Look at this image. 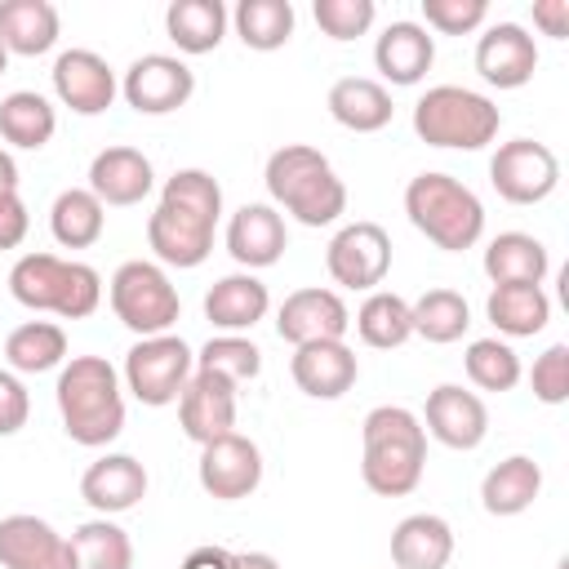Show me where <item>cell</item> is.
<instances>
[{
    "mask_svg": "<svg viewBox=\"0 0 569 569\" xmlns=\"http://www.w3.org/2000/svg\"><path fill=\"white\" fill-rule=\"evenodd\" d=\"M107 227V204L89 191V187H67L58 191L53 209H49V231L62 249H89L102 240Z\"/></svg>",
    "mask_w": 569,
    "mask_h": 569,
    "instance_id": "34",
    "label": "cell"
},
{
    "mask_svg": "<svg viewBox=\"0 0 569 569\" xmlns=\"http://www.w3.org/2000/svg\"><path fill=\"white\" fill-rule=\"evenodd\" d=\"M227 4L222 0H173L164 9V31L178 44V53H213L227 36Z\"/></svg>",
    "mask_w": 569,
    "mask_h": 569,
    "instance_id": "32",
    "label": "cell"
},
{
    "mask_svg": "<svg viewBox=\"0 0 569 569\" xmlns=\"http://www.w3.org/2000/svg\"><path fill=\"white\" fill-rule=\"evenodd\" d=\"M538 493H542V467L529 453H511L493 462L480 480V507L489 516H520L538 502Z\"/></svg>",
    "mask_w": 569,
    "mask_h": 569,
    "instance_id": "28",
    "label": "cell"
},
{
    "mask_svg": "<svg viewBox=\"0 0 569 569\" xmlns=\"http://www.w3.org/2000/svg\"><path fill=\"white\" fill-rule=\"evenodd\" d=\"M405 213L409 222L445 253H462L485 236V204L480 196L449 178V173H418L405 187Z\"/></svg>",
    "mask_w": 569,
    "mask_h": 569,
    "instance_id": "6",
    "label": "cell"
},
{
    "mask_svg": "<svg viewBox=\"0 0 569 569\" xmlns=\"http://www.w3.org/2000/svg\"><path fill=\"white\" fill-rule=\"evenodd\" d=\"M151 187H156V169L138 147H102L89 164V191L102 204H116V209L142 204Z\"/></svg>",
    "mask_w": 569,
    "mask_h": 569,
    "instance_id": "23",
    "label": "cell"
},
{
    "mask_svg": "<svg viewBox=\"0 0 569 569\" xmlns=\"http://www.w3.org/2000/svg\"><path fill=\"white\" fill-rule=\"evenodd\" d=\"M489 182L507 204H538L560 187V160L547 142L511 138L489 160Z\"/></svg>",
    "mask_w": 569,
    "mask_h": 569,
    "instance_id": "10",
    "label": "cell"
},
{
    "mask_svg": "<svg viewBox=\"0 0 569 569\" xmlns=\"http://www.w3.org/2000/svg\"><path fill=\"white\" fill-rule=\"evenodd\" d=\"M4 191H18V164H13V156L0 147V196Z\"/></svg>",
    "mask_w": 569,
    "mask_h": 569,
    "instance_id": "50",
    "label": "cell"
},
{
    "mask_svg": "<svg viewBox=\"0 0 569 569\" xmlns=\"http://www.w3.org/2000/svg\"><path fill=\"white\" fill-rule=\"evenodd\" d=\"M13 302L31 311H53L62 320H84L102 302V276L89 262L58 258V253H22L9 267Z\"/></svg>",
    "mask_w": 569,
    "mask_h": 569,
    "instance_id": "5",
    "label": "cell"
},
{
    "mask_svg": "<svg viewBox=\"0 0 569 569\" xmlns=\"http://www.w3.org/2000/svg\"><path fill=\"white\" fill-rule=\"evenodd\" d=\"M409 316H413V333L436 347L458 342L471 329V307L458 289H427L418 302H409Z\"/></svg>",
    "mask_w": 569,
    "mask_h": 569,
    "instance_id": "38",
    "label": "cell"
},
{
    "mask_svg": "<svg viewBox=\"0 0 569 569\" xmlns=\"http://www.w3.org/2000/svg\"><path fill=\"white\" fill-rule=\"evenodd\" d=\"M231 569H280V560L267 551H231Z\"/></svg>",
    "mask_w": 569,
    "mask_h": 569,
    "instance_id": "49",
    "label": "cell"
},
{
    "mask_svg": "<svg viewBox=\"0 0 569 569\" xmlns=\"http://www.w3.org/2000/svg\"><path fill=\"white\" fill-rule=\"evenodd\" d=\"M53 129H58V111H53V102H49L44 93H36V89H13V93L0 98V138H4L9 147L40 151V147H49Z\"/></svg>",
    "mask_w": 569,
    "mask_h": 569,
    "instance_id": "33",
    "label": "cell"
},
{
    "mask_svg": "<svg viewBox=\"0 0 569 569\" xmlns=\"http://www.w3.org/2000/svg\"><path fill=\"white\" fill-rule=\"evenodd\" d=\"M4 71H9V49L0 44V76H4Z\"/></svg>",
    "mask_w": 569,
    "mask_h": 569,
    "instance_id": "51",
    "label": "cell"
},
{
    "mask_svg": "<svg viewBox=\"0 0 569 569\" xmlns=\"http://www.w3.org/2000/svg\"><path fill=\"white\" fill-rule=\"evenodd\" d=\"M289 373L298 382L302 396L311 400H338L356 387L360 378V360L356 351L338 338V342H307V347H293V360H289Z\"/></svg>",
    "mask_w": 569,
    "mask_h": 569,
    "instance_id": "20",
    "label": "cell"
},
{
    "mask_svg": "<svg viewBox=\"0 0 569 569\" xmlns=\"http://www.w3.org/2000/svg\"><path fill=\"white\" fill-rule=\"evenodd\" d=\"M316 27L329 36V40H356L373 27L378 9L373 0H316Z\"/></svg>",
    "mask_w": 569,
    "mask_h": 569,
    "instance_id": "42",
    "label": "cell"
},
{
    "mask_svg": "<svg viewBox=\"0 0 569 569\" xmlns=\"http://www.w3.org/2000/svg\"><path fill=\"white\" fill-rule=\"evenodd\" d=\"M178 569H231V551L227 547H196V551H187V560Z\"/></svg>",
    "mask_w": 569,
    "mask_h": 569,
    "instance_id": "48",
    "label": "cell"
},
{
    "mask_svg": "<svg viewBox=\"0 0 569 569\" xmlns=\"http://www.w3.org/2000/svg\"><path fill=\"white\" fill-rule=\"evenodd\" d=\"M284 244H289V231H284V218L276 204H240L227 222V253L244 271L276 267Z\"/></svg>",
    "mask_w": 569,
    "mask_h": 569,
    "instance_id": "22",
    "label": "cell"
},
{
    "mask_svg": "<svg viewBox=\"0 0 569 569\" xmlns=\"http://www.w3.org/2000/svg\"><path fill=\"white\" fill-rule=\"evenodd\" d=\"M178 427L196 445H209L218 436H231L236 431V387L227 378H218V373L196 369L191 382L178 396Z\"/></svg>",
    "mask_w": 569,
    "mask_h": 569,
    "instance_id": "19",
    "label": "cell"
},
{
    "mask_svg": "<svg viewBox=\"0 0 569 569\" xmlns=\"http://www.w3.org/2000/svg\"><path fill=\"white\" fill-rule=\"evenodd\" d=\"M431 62H436V36L409 18L391 22L373 44V67L382 71V80H391L400 89L418 84L431 71Z\"/></svg>",
    "mask_w": 569,
    "mask_h": 569,
    "instance_id": "24",
    "label": "cell"
},
{
    "mask_svg": "<svg viewBox=\"0 0 569 569\" xmlns=\"http://www.w3.org/2000/svg\"><path fill=\"white\" fill-rule=\"evenodd\" d=\"M27 227H31V213H27L22 196L4 191L0 196V249H18L27 240Z\"/></svg>",
    "mask_w": 569,
    "mask_h": 569,
    "instance_id": "46",
    "label": "cell"
},
{
    "mask_svg": "<svg viewBox=\"0 0 569 569\" xmlns=\"http://www.w3.org/2000/svg\"><path fill=\"white\" fill-rule=\"evenodd\" d=\"M71 547H76V565L80 569H133V542L111 516L76 525L71 529Z\"/></svg>",
    "mask_w": 569,
    "mask_h": 569,
    "instance_id": "39",
    "label": "cell"
},
{
    "mask_svg": "<svg viewBox=\"0 0 569 569\" xmlns=\"http://www.w3.org/2000/svg\"><path fill=\"white\" fill-rule=\"evenodd\" d=\"M0 44L18 58H40L58 44V9L49 0H0Z\"/></svg>",
    "mask_w": 569,
    "mask_h": 569,
    "instance_id": "31",
    "label": "cell"
},
{
    "mask_svg": "<svg viewBox=\"0 0 569 569\" xmlns=\"http://www.w3.org/2000/svg\"><path fill=\"white\" fill-rule=\"evenodd\" d=\"M31 418V396L13 369H0V436H18Z\"/></svg>",
    "mask_w": 569,
    "mask_h": 569,
    "instance_id": "45",
    "label": "cell"
},
{
    "mask_svg": "<svg viewBox=\"0 0 569 569\" xmlns=\"http://www.w3.org/2000/svg\"><path fill=\"white\" fill-rule=\"evenodd\" d=\"M533 27H542V36H551V40H565L569 36V0H538Z\"/></svg>",
    "mask_w": 569,
    "mask_h": 569,
    "instance_id": "47",
    "label": "cell"
},
{
    "mask_svg": "<svg viewBox=\"0 0 569 569\" xmlns=\"http://www.w3.org/2000/svg\"><path fill=\"white\" fill-rule=\"evenodd\" d=\"M360 476L378 498H405L418 489L427 467L422 418L405 405H378L360 422Z\"/></svg>",
    "mask_w": 569,
    "mask_h": 569,
    "instance_id": "3",
    "label": "cell"
},
{
    "mask_svg": "<svg viewBox=\"0 0 569 569\" xmlns=\"http://www.w3.org/2000/svg\"><path fill=\"white\" fill-rule=\"evenodd\" d=\"M267 196L293 213L302 227H329L347 213V187L333 173L329 156L307 147V142H284L280 151L267 156Z\"/></svg>",
    "mask_w": 569,
    "mask_h": 569,
    "instance_id": "4",
    "label": "cell"
},
{
    "mask_svg": "<svg viewBox=\"0 0 569 569\" xmlns=\"http://www.w3.org/2000/svg\"><path fill=\"white\" fill-rule=\"evenodd\" d=\"M107 298H111V311L116 320L138 333V338H156V333H169L178 325V289L169 284L164 267L160 262H147V258H133V262H120L111 284H107Z\"/></svg>",
    "mask_w": 569,
    "mask_h": 569,
    "instance_id": "8",
    "label": "cell"
},
{
    "mask_svg": "<svg viewBox=\"0 0 569 569\" xmlns=\"http://www.w3.org/2000/svg\"><path fill=\"white\" fill-rule=\"evenodd\" d=\"M222 218V187L204 169H178L160 187V204L147 218V244L164 267H200L213 253V227Z\"/></svg>",
    "mask_w": 569,
    "mask_h": 569,
    "instance_id": "1",
    "label": "cell"
},
{
    "mask_svg": "<svg viewBox=\"0 0 569 569\" xmlns=\"http://www.w3.org/2000/svg\"><path fill=\"white\" fill-rule=\"evenodd\" d=\"M502 111L462 84H436L413 102V133L427 147H445V151H480L498 138Z\"/></svg>",
    "mask_w": 569,
    "mask_h": 569,
    "instance_id": "7",
    "label": "cell"
},
{
    "mask_svg": "<svg viewBox=\"0 0 569 569\" xmlns=\"http://www.w3.org/2000/svg\"><path fill=\"white\" fill-rule=\"evenodd\" d=\"M0 565L4 569H80L71 538L31 511H13L0 520Z\"/></svg>",
    "mask_w": 569,
    "mask_h": 569,
    "instance_id": "15",
    "label": "cell"
},
{
    "mask_svg": "<svg viewBox=\"0 0 569 569\" xmlns=\"http://www.w3.org/2000/svg\"><path fill=\"white\" fill-rule=\"evenodd\" d=\"M551 271V253L529 231H502L485 249V276L493 284H542Z\"/></svg>",
    "mask_w": 569,
    "mask_h": 569,
    "instance_id": "29",
    "label": "cell"
},
{
    "mask_svg": "<svg viewBox=\"0 0 569 569\" xmlns=\"http://www.w3.org/2000/svg\"><path fill=\"white\" fill-rule=\"evenodd\" d=\"M476 71L493 89H520L538 71V44L520 22H493L476 40Z\"/></svg>",
    "mask_w": 569,
    "mask_h": 569,
    "instance_id": "18",
    "label": "cell"
},
{
    "mask_svg": "<svg viewBox=\"0 0 569 569\" xmlns=\"http://www.w3.org/2000/svg\"><path fill=\"white\" fill-rule=\"evenodd\" d=\"M80 498L98 516H120L133 511L147 498V467L133 453H102L98 462L84 467L80 476Z\"/></svg>",
    "mask_w": 569,
    "mask_h": 569,
    "instance_id": "21",
    "label": "cell"
},
{
    "mask_svg": "<svg viewBox=\"0 0 569 569\" xmlns=\"http://www.w3.org/2000/svg\"><path fill=\"white\" fill-rule=\"evenodd\" d=\"M329 116L351 129V133H378L391 124V93L382 80H369V76H342L329 84V98H325Z\"/></svg>",
    "mask_w": 569,
    "mask_h": 569,
    "instance_id": "26",
    "label": "cell"
},
{
    "mask_svg": "<svg viewBox=\"0 0 569 569\" xmlns=\"http://www.w3.org/2000/svg\"><path fill=\"white\" fill-rule=\"evenodd\" d=\"M351 329V311L342 302V293L333 289H293L280 311H276V333L289 347H307V342H338Z\"/></svg>",
    "mask_w": 569,
    "mask_h": 569,
    "instance_id": "14",
    "label": "cell"
},
{
    "mask_svg": "<svg viewBox=\"0 0 569 569\" xmlns=\"http://www.w3.org/2000/svg\"><path fill=\"white\" fill-rule=\"evenodd\" d=\"M271 307L267 284L253 271H231L222 280H213V289L204 293V320L222 333H244L253 329Z\"/></svg>",
    "mask_w": 569,
    "mask_h": 569,
    "instance_id": "25",
    "label": "cell"
},
{
    "mask_svg": "<svg viewBox=\"0 0 569 569\" xmlns=\"http://www.w3.org/2000/svg\"><path fill=\"white\" fill-rule=\"evenodd\" d=\"M191 373H196V351L178 333L138 338L124 356V387L133 391V400H142L151 409L178 405Z\"/></svg>",
    "mask_w": 569,
    "mask_h": 569,
    "instance_id": "9",
    "label": "cell"
},
{
    "mask_svg": "<svg viewBox=\"0 0 569 569\" xmlns=\"http://www.w3.org/2000/svg\"><path fill=\"white\" fill-rule=\"evenodd\" d=\"M62 431L84 445L102 449L124 431V387L107 356H71L53 387Z\"/></svg>",
    "mask_w": 569,
    "mask_h": 569,
    "instance_id": "2",
    "label": "cell"
},
{
    "mask_svg": "<svg viewBox=\"0 0 569 569\" xmlns=\"http://www.w3.org/2000/svg\"><path fill=\"white\" fill-rule=\"evenodd\" d=\"M325 267L333 276V284L342 289H378L391 271V236L378 222H347L333 231L329 249H325Z\"/></svg>",
    "mask_w": 569,
    "mask_h": 569,
    "instance_id": "11",
    "label": "cell"
},
{
    "mask_svg": "<svg viewBox=\"0 0 569 569\" xmlns=\"http://www.w3.org/2000/svg\"><path fill=\"white\" fill-rule=\"evenodd\" d=\"M120 93L138 116H169V111L191 102L196 71L173 53H142V58L129 62V71L120 80Z\"/></svg>",
    "mask_w": 569,
    "mask_h": 569,
    "instance_id": "12",
    "label": "cell"
},
{
    "mask_svg": "<svg viewBox=\"0 0 569 569\" xmlns=\"http://www.w3.org/2000/svg\"><path fill=\"white\" fill-rule=\"evenodd\" d=\"M293 4L289 0H240L236 13H231V27L240 36L244 49H258V53H276L289 44L293 36Z\"/></svg>",
    "mask_w": 569,
    "mask_h": 569,
    "instance_id": "37",
    "label": "cell"
},
{
    "mask_svg": "<svg viewBox=\"0 0 569 569\" xmlns=\"http://www.w3.org/2000/svg\"><path fill=\"white\" fill-rule=\"evenodd\" d=\"M467 365V378L480 387V391H511L520 382V356L511 342L502 338H476L462 356Z\"/></svg>",
    "mask_w": 569,
    "mask_h": 569,
    "instance_id": "41",
    "label": "cell"
},
{
    "mask_svg": "<svg viewBox=\"0 0 569 569\" xmlns=\"http://www.w3.org/2000/svg\"><path fill=\"white\" fill-rule=\"evenodd\" d=\"M396 569H445L453 560V529L445 516L413 511L391 529Z\"/></svg>",
    "mask_w": 569,
    "mask_h": 569,
    "instance_id": "27",
    "label": "cell"
},
{
    "mask_svg": "<svg viewBox=\"0 0 569 569\" xmlns=\"http://www.w3.org/2000/svg\"><path fill=\"white\" fill-rule=\"evenodd\" d=\"M351 325H356L360 342L373 347V351H391V347H405V342L413 338L409 302H405L400 293H391V289H373V293L360 302V311H356Z\"/></svg>",
    "mask_w": 569,
    "mask_h": 569,
    "instance_id": "36",
    "label": "cell"
},
{
    "mask_svg": "<svg viewBox=\"0 0 569 569\" xmlns=\"http://www.w3.org/2000/svg\"><path fill=\"white\" fill-rule=\"evenodd\" d=\"M4 360L13 373H49L67 365V333L53 320H27L9 329L4 338Z\"/></svg>",
    "mask_w": 569,
    "mask_h": 569,
    "instance_id": "35",
    "label": "cell"
},
{
    "mask_svg": "<svg viewBox=\"0 0 569 569\" xmlns=\"http://www.w3.org/2000/svg\"><path fill=\"white\" fill-rule=\"evenodd\" d=\"M49 76H53L58 102L71 107L76 116H102L116 102V93H120V80L111 71V62L102 53H93V49H67V53H58V62H53Z\"/></svg>",
    "mask_w": 569,
    "mask_h": 569,
    "instance_id": "16",
    "label": "cell"
},
{
    "mask_svg": "<svg viewBox=\"0 0 569 569\" xmlns=\"http://www.w3.org/2000/svg\"><path fill=\"white\" fill-rule=\"evenodd\" d=\"M529 387L542 405H565L569 400V347L565 342H551L533 369H529Z\"/></svg>",
    "mask_w": 569,
    "mask_h": 569,
    "instance_id": "44",
    "label": "cell"
},
{
    "mask_svg": "<svg viewBox=\"0 0 569 569\" xmlns=\"http://www.w3.org/2000/svg\"><path fill=\"white\" fill-rule=\"evenodd\" d=\"M422 18L440 36H471L476 27H485L489 4L485 0H422Z\"/></svg>",
    "mask_w": 569,
    "mask_h": 569,
    "instance_id": "43",
    "label": "cell"
},
{
    "mask_svg": "<svg viewBox=\"0 0 569 569\" xmlns=\"http://www.w3.org/2000/svg\"><path fill=\"white\" fill-rule=\"evenodd\" d=\"M422 431L431 440H440L445 449H480L489 436V409L476 391L458 387V382H440L427 396V413H422Z\"/></svg>",
    "mask_w": 569,
    "mask_h": 569,
    "instance_id": "17",
    "label": "cell"
},
{
    "mask_svg": "<svg viewBox=\"0 0 569 569\" xmlns=\"http://www.w3.org/2000/svg\"><path fill=\"white\" fill-rule=\"evenodd\" d=\"M196 369L218 373V378H227L231 387H240V382H249V378L262 373V351H258L244 333H213V338L196 351Z\"/></svg>",
    "mask_w": 569,
    "mask_h": 569,
    "instance_id": "40",
    "label": "cell"
},
{
    "mask_svg": "<svg viewBox=\"0 0 569 569\" xmlns=\"http://www.w3.org/2000/svg\"><path fill=\"white\" fill-rule=\"evenodd\" d=\"M196 476H200V489L209 498L240 502V498H249L262 485V449L249 436H240V431L218 436V440L200 445Z\"/></svg>",
    "mask_w": 569,
    "mask_h": 569,
    "instance_id": "13",
    "label": "cell"
},
{
    "mask_svg": "<svg viewBox=\"0 0 569 569\" xmlns=\"http://www.w3.org/2000/svg\"><path fill=\"white\" fill-rule=\"evenodd\" d=\"M485 316L507 338H533L551 320V298L542 284H493L485 298Z\"/></svg>",
    "mask_w": 569,
    "mask_h": 569,
    "instance_id": "30",
    "label": "cell"
}]
</instances>
